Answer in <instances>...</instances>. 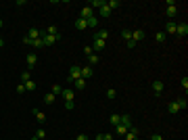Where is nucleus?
<instances>
[{
    "instance_id": "nucleus-39",
    "label": "nucleus",
    "mask_w": 188,
    "mask_h": 140,
    "mask_svg": "<svg viewBox=\"0 0 188 140\" xmlns=\"http://www.w3.org/2000/svg\"><path fill=\"white\" fill-rule=\"evenodd\" d=\"M65 109H67V111H73V109H75V103H73V100H65Z\"/></svg>"
},
{
    "instance_id": "nucleus-33",
    "label": "nucleus",
    "mask_w": 188,
    "mask_h": 140,
    "mask_svg": "<svg viewBox=\"0 0 188 140\" xmlns=\"http://www.w3.org/2000/svg\"><path fill=\"white\" fill-rule=\"evenodd\" d=\"M27 80H31V71L25 69L23 73H21V82H27Z\"/></svg>"
},
{
    "instance_id": "nucleus-34",
    "label": "nucleus",
    "mask_w": 188,
    "mask_h": 140,
    "mask_svg": "<svg viewBox=\"0 0 188 140\" xmlns=\"http://www.w3.org/2000/svg\"><path fill=\"white\" fill-rule=\"evenodd\" d=\"M165 38H167V36L165 34H163V31H157V34H155V40H157V42H165Z\"/></svg>"
},
{
    "instance_id": "nucleus-13",
    "label": "nucleus",
    "mask_w": 188,
    "mask_h": 140,
    "mask_svg": "<svg viewBox=\"0 0 188 140\" xmlns=\"http://www.w3.org/2000/svg\"><path fill=\"white\" fill-rule=\"evenodd\" d=\"M125 140H138V130L136 128H130L128 134H125Z\"/></svg>"
},
{
    "instance_id": "nucleus-23",
    "label": "nucleus",
    "mask_w": 188,
    "mask_h": 140,
    "mask_svg": "<svg viewBox=\"0 0 188 140\" xmlns=\"http://www.w3.org/2000/svg\"><path fill=\"white\" fill-rule=\"evenodd\" d=\"M73 86H75L77 90H84V88H86V80H84V77H80V80H75V82H73Z\"/></svg>"
},
{
    "instance_id": "nucleus-44",
    "label": "nucleus",
    "mask_w": 188,
    "mask_h": 140,
    "mask_svg": "<svg viewBox=\"0 0 188 140\" xmlns=\"http://www.w3.org/2000/svg\"><path fill=\"white\" fill-rule=\"evenodd\" d=\"M151 140H163V136L161 134H155V136H151Z\"/></svg>"
},
{
    "instance_id": "nucleus-21",
    "label": "nucleus",
    "mask_w": 188,
    "mask_h": 140,
    "mask_svg": "<svg viewBox=\"0 0 188 140\" xmlns=\"http://www.w3.org/2000/svg\"><path fill=\"white\" fill-rule=\"evenodd\" d=\"M121 123H123L125 128H132L134 123H132V117L130 115H121Z\"/></svg>"
},
{
    "instance_id": "nucleus-35",
    "label": "nucleus",
    "mask_w": 188,
    "mask_h": 140,
    "mask_svg": "<svg viewBox=\"0 0 188 140\" xmlns=\"http://www.w3.org/2000/svg\"><path fill=\"white\" fill-rule=\"evenodd\" d=\"M96 25H98V17L94 15V17H90V19H88V27H96Z\"/></svg>"
},
{
    "instance_id": "nucleus-27",
    "label": "nucleus",
    "mask_w": 188,
    "mask_h": 140,
    "mask_svg": "<svg viewBox=\"0 0 188 140\" xmlns=\"http://www.w3.org/2000/svg\"><path fill=\"white\" fill-rule=\"evenodd\" d=\"M100 7H104V0H92V2H90L92 11H94V8H100Z\"/></svg>"
},
{
    "instance_id": "nucleus-9",
    "label": "nucleus",
    "mask_w": 188,
    "mask_h": 140,
    "mask_svg": "<svg viewBox=\"0 0 188 140\" xmlns=\"http://www.w3.org/2000/svg\"><path fill=\"white\" fill-rule=\"evenodd\" d=\"M176 27H178V23H174V21H169V23H167V25H165V31H163V34H169V36H174L176 34Z\"/></svg>"
},
{
    "instance_id": "nucleus-3",
    "label": "nucleus",
    "mask_w": 188,
    "mask_h": 140,
    "mask_svg": "<svg viewBox=\"0 0 188 140\" xmlns=\"http://www.w3.org/2000/svg\"><path fill=\"white\" fill-rule=\"evenodd\" d=\"M176 15H178V7H176L174 0H167V17L169 19H174Z\"/></svg>"
},
{
    "instance_id": "nucleus-14",
    "label": "nucleus",
    "mask_w": 188,
    "mask_h": 140,
    "mask_svg": "<svg viewBox=\"0 0 188 140\" xmlns=\"http://www.w3.org/2000/svg\"><path fill=\"white\" fill-rule=\"evenodd\" d=\"M61 96L65 98V100H73V96H75V94H73V90H69V88H63Z\"/></svg>"
},
{
    "instance_id": "nucleus-18",
    "label": "nucleus",
    "mask_w": 188,
    "mask_h": 140,
    "mask_svg": "<svg viewBox=\"0 0 188 140\" xmlns=\"http://www.w3.org/2000/svg\"><path fill=\"white\" fill-rule=\"evenodd\" d=\"M94 38H98V40H104V42H107V38H109V31H107V29H98Z\"/></svg>"
},
{
    "instance_id": "nucleus-16",
    "label": "nucleus",
    "mask_w": 188,
    "mask_h": 140,
    "mask_svg": "<svg viewBox=\"0 0 188 140\" xmlns=\"http://www.w3.org/2000/svg\"><path fill=\"white\" fill-rule=\"evenodd\" d=\"M98 17H104V19H107V17H111V11L107 8V2H104V7L98 8Z\"/></svg>"
},
{
    "instance_id": "nucleus-48",
    "label": "nucleus",
    "mask_w": 188,
    "mask_h": 140,
    "mask_svg": "<svg viewBox=\"0 0 188 140\" xmlns=\"http://www.w3.org/2000/svg\"><path fill=\"white\" fill-rule=\"evenodd\" d=\"M2 25H4V23H2V19H0V27H2Z\"/></svg>"
},
{
    "instance_id": "nucleus-17",
    "label": "nucleus",
    "mask_w": 188,
    "mask_h": 140,
    "mask_svg": "<svg viewBox=\"0 0 188 140\" xmlns=\"http://www.w3.org/2000/svg\"><path fill=\"white\" fill-rule=\"evenodd\" d=\"M104 40H98V38H94V46H92V50H103L104 48Z\"/></svg>"
},
{
    "instance_id": "nucleus-2",
    "label": "nucleus",
    "mask_w": 188,
    "mask_h": 140,
    "mask_svg": "<svg viewBox=\"0 0 188 140\" xmlns=\"http://www.w3.org/2000/svg\"><path fill=\"white\" fill-rule=\"evenodd\" d=\"M23 44H27V46H34V48H44V44H42V38H29V36H25L23 38Z\"/></svg>"
},
{
    "instance_id": "nucleus-31",
    "label": "nucleus",
    "mask_w": 188,
    "mask_h": 140,
    "mask_svg": "<svg viewBox=\"0 0 188 140\" xmlns=\"http://www.w3.org/2000/svg\"><path fill=\"white\" fill-rule=\"evenodd\" d=\"M176 103H178V107H180V109H186V107H188V100H186V96L178 98V100H176Z\"/></svg>"
},
{
    "instance_id": "nucleus-22",
    "label": "nucleus",
    "mask_w": 188,
    "mask_h": 140,
    "mask_svg": "<svg viewBox=\"0 0 188 140\" xmlns=\"http://www.w3.org/2000/svg\"><path fill=\"white\" fill-rule=\"evenodd\" d=\"M109 121H111L113 126H119V123H121V115H117V113H113L111 117H109Z\"/></svg>"
},
{
    "instance_id": "nucleus-45",
    "label": "nucleus",
    "mask_w": 188,
    "mask_h": 140,
    "mask_svg": "<svg viewBox=\"0 0 188 140\" xmlns=\"http://www.w3.org/2000/svg\"><path fill=\"white\" fill-rule=\"evenodd\" d=\"M104 140H113V134H104Z\"/></svg>"
},
{
    "instance_id": "nucleus-6",
    "label": "nucleus",
    "mask_w": 188,
    "mask_h": 140,
    "mask_svg": "<svg viewBox=\"0 0 188 140\" xmlns=\"http://www.w3.org/2000/svg\"><path fill=\"white\" fill-rule=\"evenodd\" d=\"M94 75V69H92V65H84L82 67V77L84 80H88V77Z\"/></svg>"
},
{
    "instance_id": "nucleus-4",
    "label": "nucleus",
    "mask_w": 188,
    "mask_h": 140,
    "mask_svg": "<svg viewBox=\"0 0 188 140\" xmlns=\"http://www.w3.org/2000/svg\"><path fill=\"white\" fill-rule=\"evenodd\" d=\"M176 36L186 38V36H188V23H178V27H176Z\"/></svg>"
},
{
    "instance_id": "nucleus-42",
    "label": "nucleus",
    "mask_w": 188,
    "mask_h": 140,
    "mask_svg": "<svg viewBox=\"0 0 188 140\" xmlns=\"http://www.w3.org/2000/svg\"><path fill=\"white\" fill-rule=\"evenodd\" d=\"M17 92H19V94H23V92H27V90H25V86H23V84H19V86H17Z\"/></svg>"
},
{
    "instance_id": "nucleus-29",
    "label": "nucleus",
    "mask_w": 188,
    "mask_h": 140,
    "mask_svg": "<svg viewBox=\"0 0 188 140\" xmlns=\"http://www.w3.org/2000/svg\"><path fill=\"white\" fill-rule=\"evenodd\" d=\"M115 128H117V134H119V136H125V134H128V130H130V128H125L123 123H119V126H115Z\"/></svg>"
},
{
    "instance_id": "nucleus-49",
    "label": "nucleus",
    "mask_w": 188,
    "mask_h": 140,
    "mask_svg": "<svg viewBox=\"0 0 188 140\" xmlns=\"http://www.w3.org/2000/svg\"><path fill=\"white\" fill-rule=\"evenodd\" d=\"M31 140H38V138H31ZM44 140H46V138H44Z\"/></svg>"
},
{
    "instance_id": "nucleus-5",
    "label": "nucleus",
    "mask_w": 188,
    "mask_h": 140,
    "mask_svg": "<svg viewBox=\"0 0 188 140\" xmlns=\"http://www.w3.org/2000/svg\"><path fill=\"white\" fill-rule=\"evenodd\" d=\"M90 17H94V11H92L90 7H84L82 11H80V19H86V21H88Z\"/></svg>"
},
{
    "instance_id": "nucleus-26",
    "label": "nucleus",
    "mask_w": 188,
    "mask_h": 140,
    "mask_svg": "<svg viewBox=\"0 0 188 140\" xmlns=\"http://www.w3.org/2000/svg\"><path fill=\"white\" fill-rule=\"evenodd\" d=\"M117 7H119V0H109V2H107V8H109L111 13H113V11H115Z\"/></svg>"
},
{
    "instance_id": "nucleus-37",
    "label": "nucleus",
    "mask_w": 188,
    "mask_h": 140,
    "mask_svg": "<svg viewBox=\"0 0 188 140\" xmlns=\"http://www.w3.org/2000/svg\"><path fill=\"white\" fill-rule=\"evenodd\" d=\"M115 96H117V92L113 90V88H109V90H107V98H109V100H115Z\"/></svg>"
},
{
    "instance_id": "nucleus-30",
    "label": "nucleus",
    "mask_w": 188,
    "mask_h": 140,
    "mask_svg": "<svg viewBox=\"0 0 188 140\" xmlns=\"http://www.w3.org/2000/svg\"><path fill=\"white\" fill-rule=\"evenodd\" d=\"M23 86H25V90H36V82H34V80H27V82H23Z\"/></svg>"
},
{
    "instance_id": "nucleus-7",
    "label": "nucleus",
    "mask_w": 188,
    "mask_h": 140,
    "mask_svg": "<svg viewBox=\"0 0 188 140\" xmlns=\"http://www.w3.org/2000/svg\"><path fill=\"white\" fill-rule=\"evenodd\" d=\"M55 42H56L55 36H48L46 31H44V36H42V44H44V46H52Z\"/></svg>"
},
{
    "instance_id": "nucleus-24",
    "label": "nucleus",
    "mask_w": 188,
    "mask_h": 140,
    "mask_svg": "<svg viewBox=\"0 0 188 140\" xmlns=\"http://www.w3.org/2000/svg\"><path fill=\"white\" fill-rule=\"evenodd\" d=\"M34 115H36V119H38L40 123H44V121H46V115H44L42 111H38V109H34Z\"/></svg>"
},
{
    "instance_id": "nucleus-1",
    "label": "nucleus",
    "mask_w": 188,
    "mask_h": 140,
    "mask_svg": "<svg viewBox=\"0 0 188 140\" xmlns=\"http://www.w3.org/2000/svg\"><path fill=\"white\" fill-rule=\"evenodd\" d=\"M80 77H82V67H80V65H73L69 69V73H67V80H69V82H75Z\"/></svg>"
},
{
    "instance_id": "nucleus-19",
    "label": "nucleus",
    "mask_w": 188,
    "mask_h": 140,
    "mask_svg": "<svg viewBox=\"0 0 188 140\" xmlns=\"http://www.w3.org/2000/svg\"><path fill=\"white\" fill-rule=\"evenodd\" d=\"M86 27H88V21H86V19H77L75 21V29L82 31V29H86Z\"/></svg>"
},
{
    "instance_id": "nucleus-32",
    "label": "nucleus",
    "mask_w": 188,
    "mask_h": 140,
    "mask_svg": "<svg viewBox=\"0 0 188 140\" xmlns=\"http://www.w3.org/2000/svg\"><path fill=\"white\" fill-rule=\"evenodd\" d=\"M88 61H90V65H96V63H98V61H100V56H98V55H96V52H92V55H90V56H88Z\"/></svg>"
},
{
    "instance_id": "nucleus-36",
    "label": "nucleus",
    "mask_w": 188,
    "mask_h": 140,
    "mask_svg": "<svg viewBox=\"0 0 188 140\" xmlns=\"http://www.w3.org/2000/svg\"><path fill=\"white\" fill-rule=\"evenodd\" d=\"M121 38L130 42V40H132V31H130V29H123V31H121Z\"/></svg>"
},
{
    "instance_id": "nucleus-41",
    "label": "nucleus",
    "mask_w": 188,
    "mask_h": 140,
    "mask_svg": "<svg viewBox=\"0 0 188 140\" xmlns=\"http://www.w3.org/2000/svg\"><path fill=\"white\" fill-rule=\"evenodd\" d=\"M92 52H94V50H92V46H86V48H84V55H86V56H90Z\"/></svg>"
},
{
    "instance_id": "nucleus-43",
    "label": "nucleus",
    "mask_w": 188,
    "mask_h": 140,
    "mask_svg": "<svg viewBox=\"0 0 188 140\" xmlns=\"http://www.w3.org/2000/svg\"><path fill=\"white\" fill-rule=\"evenodd\" d=\"M75 140H88V136H86V134H77Z\"/></svg>"
},
{
    "instance_id": "nucleus-15",
    "label": "nucleus",
    "mask_w": 188,
    "mask_h": 140,
    "mask_svg": "<svg viewBox=\"0 0 188 140\" xmlns=\"http://www.w3.org/2000/svg\"><path fill=\"white\" fill-rule=\"evenodd\" d=\"M180 111V107H178V103H169V105H167V113H169V115H176V113Z\"/></svg>"
},
{
    "instance_id": "nucleus-40",
    "label": "nucleus",
    "mask_w": 188,
    "mask_h": 140,
    "mask_svg": "<svg viewBox=\"0 0 188 140\" xmlns=\"http://www.w3.org/2000/svg\"><path fill=\"white\" fill-rule=\"evenodd\" d=\"M182 88H184V94H186V92H188V77L182 80Z\"/></svg>"
},
{
    "instance_id": "nucleus-25",
    "label": "nucleus",
    "mask_w": 188,
    "mask_h": 140,
    "mask_svg": "<svg viewBox=\"0 0 188 140\" xmlns=\"http://www.w3.org/2000/svg\"><path fill=\"white\" fill-rule=\"evenodd\" d=\"M55 100H56V96H55V94H52V92H48V94L44 96V103H46V105H52Z\"/></svg>"
},
{
    "instance_id": "nucleus-10",
    "label": "nucleus",
    "mask_w": 188,
    "mask_h": 140,
    "mask_svg": "<svg viewBox=\"0 0 188 140\" xmlns=\"http://www.w3.org/2000/svg\"><path fill=\"white\" fill-rule=\"evenodd\" d=\"M46 34H48V36H55L56 40H61V31H59V27H56V25H50V27L46 29Z\"/></svg>"
},
{
    "instance_id": "nucleus-47",
    "label": "nucleus",
    "mask_w": 188,
    "mask_h": 140,
    "mask_svg": "<svg viewBox=\"0 0 188 140\" xmlns=\"http://www.w3.org/2000/svg\"><path fill=\"white\" fill-rule=\"evenodd\" d=\"M2 46H4V40H2V38H0V48H2Z\"/></svg>"
},
{
    "instance_id": "nucleus-20",
    "label": "nucleus",
    "mask_w": 188,
    "mask_h": 140,
    "mask_svg": "<svg viewBox=\"0 0 188 140\" xmlns=\"http://www.w3.org/2000/svg\"><path fill=\"white\" fill-rule=\"evenodd\" d=\"M27 36H29V38H34V40H36V38H42V31H40V29H36V27H31V29H29V31H27Z\"/></svg>"
},
{
    "instance_id": "nucleus-28",
    "label": "nucleus",
    "mask_w": 188,
    "mask_h": 140,
    "mask_svg": "<svg viewBox=\"0 0 188 140\" xmlns=\"http://www.w3.org/2000/svg\"><path fill=\"white\" fill-rule=\"evenodd\" d=\"M50 92H52L55 96H59V94H61V92H63V86H61V84H55V86H52V88H50Z\"/></svg>"
},
{
    "instance_id": "nucleus-12",
    "label": "nucleus",
    "mask_w": 188,
    "mask_h": 140,
    "mask_svg": "<svg viewBox=\"0 0 188 140\" xmlns=\"http://www.w3.org/2000/svg\"><path fill=\"white\" fill-rule=\"evenodd\" d=\"M163 88H165V84H163L161 80L153 82V92H155V94H161V92H163Z\"/></svg>"
},
{
    "instance_id": "nucleus-38",
    "label": "nucleus",
    "mask_w": 188,
    "mask_h": 140,
    "mask_svg": "<svg viewBox=\"0 0 188 140\" xmlns=\"http://www.w3.org/2000/svg\"><path fill=\"white\" fill-rule=\"evenodd\" d=\"M34 138H38V140H44V138H46V132H44V130H38V132L34 134Z\"/></svg>"
},
{
    "instance_id": "nucleus-8",
    "label": "nucleus",
    "mask_w": 188,
    "mask_h": 140,
    "mask_svg": "<svg viewBox=\"0 0 188 140\" xmlns=\"http://www.w3.org/2000/svg\"><path fill=\"white\" fill-rule=\"evenodd\" d=\"M25 61H27V69H31V67H34V65L38 63V55H36V52H29Z\"/></svg>"
},
{
    "instance_id": "nucleus-11",
    "label": "nucleus",
    "mask_w": 188,
    "mask_h": 140,
    "mask_svg": "<svg viewBox=\"0 0 188 140\" xmlns=\"http://www.w3.org/2000/svg\"><path fill=\"white\" fill-rule=\"evenodd\" d=\"M132 40H134V42L144 40V29H134V31H132Z\"/></svg>"
},
{
    "instance_id": "nucleus-46",
    "label": "nucleus",
    "mask_w": 188,
    "mask_h": 140,
    "mask_svg": "<svg viewBox=\"0 0 188 140\" xmlns=\"http://www.w3.org/2000/svg\"><path fill=\"white\" fill-rule=\"evenodd\" d=\"M96 140H104V134H98V136H96Z\"/></svg>"
}]
</instances>
